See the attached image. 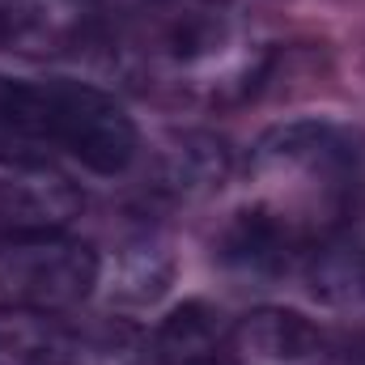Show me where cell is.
Listing matches in <instances>:
<instances>
[{
    "instance_id": "30bf717a",
    "label": "cell",
    "mask_w": 365,
    "mask_h": 365,
    "mask_svg": "<svg viewBox=\"0 0 365 365\" xmlns=\"http://www.w3.org/2000/svg\"><path fill=\"white\" fill-rule=\"evenodd\" d=\"M77 208V187L51 166L13 170V179L0 182V217L9 221V230H64Z\"/></svg>"
},
{
    "instance_id": "8fae6325",
    "label": "cell",
    "mask_w": 365,
    "mask_h": 365,
    "mask_svg": "<svg viewBox=\"0 0 365 365\" xmlns=\"http://www.w3.org/2000/svg\"><path fill=\"white\" fill-rule=\"evenodd\" d=\"M230 175V149L225 140L208 132H179L162 145L158 158V191L170 200H204Z\"/></svg>"
},
{
    "instance_id": "8992f818",
    "label": "cell",
    "mask_w": 365,
    "mask_h": 365,
    "mask_svg": "<svg viewBox=\"0 0 365 365\" xmlns=\"http://www.w3.org/2000/svg\"><path fill=\"white\" fill-rule=\"evenodd\" d=\"M93 0H0V51L64 56L86 43Z\"/></svg>"
},
{
    "instance_id": "9c48e42d",
    "label": "cell",
    "mask_w": 365,
    "mask_h": 365,
    "mask_svg": "<svg viewBox=\"0 0 365 365\" xmlns=\"http://www.w3.org/2000/svg\"><path fill=\"white\" fill-rule=\"evenodd\" d=\"M230 331L217 306L182 302L158 323L153 357L158 365H230Z\"/></svg>"
},
{
    "instance_id": "ba28073f",
    "label": "cell",
    "mask_w": 365,
    "mask_h": 365,
    "mask_svg": "<svg viewBox=\"0 0 365 365\" xmlns=\"http://www.w3.org/2000/svg\"><path fill=\"white\" fill-rule=\"evenodd\" d=\"M0 365H81L77 327L51 310L0 306Z\"/></svg>"
},
{
    "instance_id": "7c38bea8",
    "label": "cell",
    "mask_w": 365,
    "mask_h": 365,
    "mask_svg": "<svg viewBox=\"0 0 365 365\" xmlns=\"http://www.w3.org/2000/svg\"><path fill=\"white\" fill-rule=\"evenodd\" d=\"M306 280L319 302L357 310L365 306V234L357 225L336 230L306 255Z\"/></svg>"
},
{
    "instance_id": "4fadbf2b",
    "label": "cell",
    "mask_w": 365,
    "mask_h": 365,
    "mask_svg": "<svg viewBox=\"0 0 365 365\" xmlns=\"http://www.w3.org/2000/svg\"><path fill=\"white\" fill-rule=\"evenodd\" d=\"M81 340V365H140L145 357V340L132 323L123 319H98L77 327Z\"/></svg>"
},
{
    "instance_id": "277c9868",
    "label": "cell",
    "mask_w": 365,
    "mask_h": 365,
    "mask_svg": "<svg viewBox=\"0 0 365 365\" xmlns=\"http://www.w3.org/2000/svg\"><path fill=\"white\" fill-rule=\"evenodd\" d=\"M102 280L93 242L68 230H9L0 234V297L30 310H73Z\"/></svg>"
},
{
    "instance_id": "6da1fadb",
    "label": "cell",
    "mask_w": 365,
    "mask_h": 365,
    "mask_svg": "<svg viewBox=\"0 0 365 365\" xmlns=\"http://www.w3.org/2000/svg\"><path fill=\"white\" fill-rule=\"evenodd\" d=\"M247 182L259 212L293 234L306 255L336 230L357 225L365 162L353 132L327 119H293L268 128L247 162Z\"/></svg>"
},
{
    "instance_id": "5b68a950",
    "label": "cell",
    "mask_w": 365,
    "mask_h": 365,
    "mask_svg": "<svg viewBox=\"0 0 365 365\" xmlns=\"http://www.w3.org/2000/svg\"><path fill=\"white\" fill-rule=\"evenodd\" d=\"M230 365H336L319 323L297 310L259 306L230 331Z\"/></svg>"
},
{
    "instance_id": "5bb4252c",
    "label": "cell",
    "mask_w": 365,
    "mask_h": 365,
    "mask_svg": "<svg viewBox=\"0 0 365 365\" xmlns=\"http://www.w3.org/2000/svg\"><path fill=\"white\" fill-rule=\"evenodd\" d=\"M166 276H170V255L162 242L153 238H140L132 247H123V268H119V284L115 293L119 297H132V302H149L166 289Z\"/></svg>"
},
{
    "instance_id": "3957f363",
    "label": "cell",
    "mask_w": 365,
    "mask_h": 365,
    "mask_svg": "<svg viewBox=\"0 0 365 365\" xmlns=\"http://www.w3.org/2000/svg\"><path fill=\"white\" fill-rule=\"evenodd\" d=\"M140 38L145 73L191 102H238L272 64L264 34L225 0H158Z\"/></svg>"
},
{
    "instance_id": "52a82bcc",
    "label": "cell",
    "mask_w": 365,
    "mask_h": 365,
    "mask_svg": "<svg viewBox=\"0 0 365 365\" xmlns=\"http://www.w3.org/2000/svg\"><path fill=\"white\" fill-rule=\"evenodd\" d=\"M217 259L238 276L276 280L297 259H306V247L293 234H284L268 212H259L255 204H242L238 212H230V221L217 234Z\"/></svg>"
},
{
    "instance_id": "7a4b0ae2",
    "label": "cell",
    "mask_w": 365,
    "mask_h": 365,
    "mask_svg": "<svg viewBox=\"0 0 365 365\" xmlns=\"http://www.w3.org/2000/svg\"><path fill=\"white\" fill-rule=\"evenodd\" d=\"M140 153V132L115 93L90 81L0 73V166L38 170L60 158L115 179Z\"/></svg>"
},
{
    "instance_id": "9a60e30c",
    "label": "cell",
    "mask_w": 365,
    "mask_h": 365,
    "mask_svg": "<svg viewBox=\"0 0 365 365\" xmlns=\"http://www.w3.org/2000/svg\"><path fill=\"white\" fill-rule=\"evenodd\" d=\"M102 4H115V9H132V13H145L149 4H158V0H102Z\"/></svg>"
}]
</instances>
